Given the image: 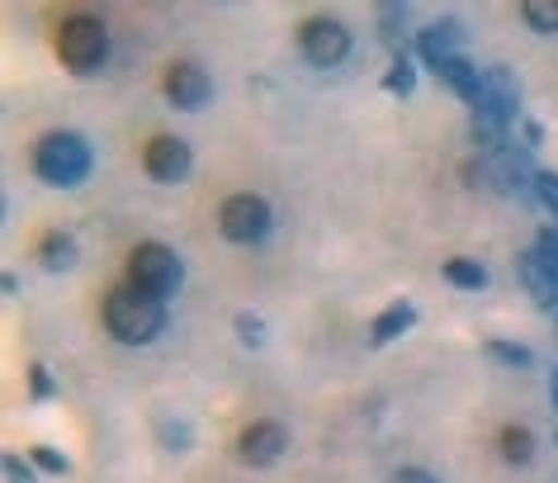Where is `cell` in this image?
Listing matches in <instances>:
<instances>
[{
  "label": "cell",
  "instance_id": "ac0fdd59",
  "mask_svg": "<svg viewBox=\"0 0 558 483\" xmlns=\"http://www.w3.org/2000/svg\"><path fill=\"white\" fill-rule=\"evenodd\" d=\"M525 24L535 34H558V0H525Z\"/></svg>",
  "mask_w": 558,
  "mask_h": 483
},
{
  "label": "cell",
  "instance_id": "8992f818",
  "mask_svg": "<svg viewBox=\"0 0 558 483\" xmlns=\"http://www.w3.org/2000/svg\"><path fill=\"white\" fill-rule=\"evenodd\" d=\"M299 44L313 67H337L351 58V34H345V24H337V20H308L299 29Z\"/></svg>",
  "mask_w": 558,
  "mask_h": 483
},
{
  "label": "cell",
  "instance_id": "7402d4cb",
  "mask_svg": "<svg viewBox=\"0 0 558 483\" xmlns=\"http://www.w3.org/2000/svg\"><path fill=\"white\" fill-rule=\"evenodd\" d=\"M29 460L44 469V474H66V469H72V464H66V455H58L52 446H34V450H29Z\"/></svg>",
  "mask_w": 558,
  "mask_h": 483
},
{
  "label": "cell",
  "instance_id": "ffe728a7",
  "mask_svg": "<svg viewBox=\"0 0 558 483\" xmlns=\"http://www.w3.org/2000/svg\"><path fill=\"white\" fill-rule=\"evenodd\" d=\"M530 185H535V204H544V209L558 218V171H535Z\"/></svg>",
  "mask_w": 558,
  "mask_h": 483
},
{
  "label": "cell",
  "instance_id": "d4e9b609",
  "mask_svg": "<svg viewBox=\"0 0 558 483\" xmlns=\"http://www.w3.org/2000/svg\"><path fill=\"white\" fill-rule=\"evenodd\" d=\"M402 20H408V5H388L384 10V38H388V44H398V24Z\"/></svg>",
  "mask_w": 558,
  "mask_h": 483
},
{
  "label": "cell",
  "instance_id": "9a60e30c",
  "mask_svg": "<svg viewBox=\"0 0 558 483\" xmlns=\"http://www.w3.org/2000/svg\"><path fill=\"white\" fill-rule=\"evenodd\" d=\"M497 446H501V460L507 464H530V455H535V436H530L525 426H501Z\"/></svg>",
  "mask_w": 558,
  "mask_h": 483
},
{
  "label": "cell",
  "instance_id": "e0dca14e",
  "mask_svg": "<svg viewBox=\"0 0 558 483\" xmlns=\"http://www.w3.org/2000/svg\"><path fill=\"white\" fill-rule=\"evenodd\" d=\"M384 86H388V95H398V100H408V95L416 90V67L402 58H393V67H388V76H384Z\"/></svg>",
  "mask_w": 558,
  "mask_h": 483
},
{
  "label": "cell",
  "instance_id": "8fae6325",
  "mask_svg": "<svg viewBox=\"0 0 558 483\" xmlns=\"http://www.w3.org/2000/svg\"><path fill=\"white\" fill-rule=\"evenodd\" d=\"M521 280H525L530 294H535L539 309H558V275H554L549 261L535 252V246H530V252H521Z\"/></svg>",
  "mask_w": 558,
  "mask_h": 483
},
{
  "label": "cell",
  "instance_id": "3957f363",
  "mask_svg": "<svg viewBox=\"0 0 558 483\" xmlns=\"http://www.w3.org/2000/svg\"><path fill=\"white\" fill-rule=\"evenodd\" d=\"M180 280H185V266H180V256L171 252L166 242H143V246H133V256H129V285L137 289H147L151 299H171Z\"/></svg>",
  "mask_w": 558,
  "mask_h": 483
},
{
  "label": "cell",
  "instance_id": "4fadbf2b",
  "mask_svg": "<svg viewBox=\"0 0 558 483\" xmlns=\"http://www.w3.org/2000/svg\"><path fill=\"white\" fill-rule=\"evenodd\" d=\"M436 76H440L445 86H450V90L459 95V100H469V105L483 95V72H478V67H473L469 58H454V62L436 67Z\"/></svg>",
  "mask_w": 558,
  "mask_h": 483
},
{
  "label": "cell",
  "instance_id": "ba28073f",
  "mask_svg": "<svg viewBox=\"0 0 558 483\" xmlns=\"http://www.w3.org/2000/svg\"><path fill=\"white\" fill-rule=\"evenodd\" d=\"M161 90L175 109H204L208 100H214V81H208V72L199 62H175L171 72H166Z\"/></svg>",
  "mask_w": 558,
  "mask_h": 483
},
{
  "label": "cell",
  "instance_id": "44dd1931",
  "mask_svg": "<svg viewBox=\"0 0 558 483\" xmlns=\"http://www.w3.org/2000/svg\"><path fill=\"white\" fill-rule=\"evenodd\" d=\"M232 327H236V337H242L246 347H265V317H256V313H236V317H232Z\"/></svg>",
  "mask_w": 558,
  "mask_h": 483
},
{
  "label": "cell",
  "instance_id": "484cf974",
  "mask_svg": "<svg viewBox=\"0 0 558 483\" xmlns=\"http://www.w3.org/2000/svg\"><path fill=\"white\" fill-rule=\"evenodd\" d=\"M5 474H10V483H34V469L20 460V455H5Z\"/></svg>",
  "mask_w": 558,
  "mask_h": 483
},
{
  "label": "cell",
  "instance_id": "5bb4252c",
  "mask_svg": "<svg viewBox=\"0 0 558 483\" xmlns=\"http://www.w3.org/2000/svg\"><path fill=\"white\" fill-rule=\"evenodd\" d=\"M76 256H81V246H76V238H66V232H48V238L38 242V261H44L48 270H72Z\"/></svg>",
  "mask_w": 558,
  "mask_h": 483
},
{
  "label": "cell",
  "instance_id": "603a6c76",
  "mask_svg": "<svg viewBox=\"0 0 558 483\" xmlns=\"http://www.w3.org/2000/svg\"><path fill=\"white\" fill-rule=\"evenodd\" d=\"M29 394L44 403V398H52V375H48V365L44 361H34L29 365Z\"/></svg>",
  "mask_w": 558,
  "mask_h": 483
},
{
  "label": "cell",
  "instance_id": "7c38bea8",
  "mask_svg": "<svg viewBox=\"0 0 558 483\" xmlns=\"http://www.w3.org/2000/svg\"><path fill=\"white\" fill-rule=\"evenodd\" d=\"M416 323V309L408 299H398V303H388V309L374 317V327H369V347H388V341H398L408 327Z\"/></svg>",
  "mask_w": 558,
  "mask_h": 483
},
{
  "label": "cell",
  "instance_id": "7a4b0ae2",
  "mask_svg": "<svg viewBox=\"0 0 558 483\" xmlns=\"http://www.w3.org/2000/svg\"><path fill=\"white\" fill-rule=\"evenodd\" d=\"M90 143L81 133H44L38 137V147H34V171L44 176L48 185H58V190H76L81 181L90 176Z\"/></svg>",
  "mask_w": 558,
  "mask_h": 483
},
{
  "label": "cell",
  "instance_id": "9c48e42d",
  "mask_svg": "<svg viewBox=\"0 0 558 483\" xmlns=\"http://www.w3.org/2000/svg\"><path fill=\"white\" fill-rule=\"evenodd\" d=\"M236 450H242V460H246V464L265 469V464H275L279 455L289 450V432H284L279 422H256V426H246V432H242Z\"/></svg>",
  "mask_w": 558,
  "mask_h": 483
},
{
  "label": "cell",
  "instance_id": "4316f807",
  "mask_svg": "<svg viewBox=\"0 0 558 483\" xmlns=\"http://www.w3.org/2000/svg\"><path fill=\"white\" fill-rule=\"evenodd\" d=\"M393 483H436V479L426 469H402V474H393Z\"/></svg>",
  "mask_w": 558,
  "mask_h": 483
},
{
  "label": "cell",
  "instance_id": "cb8c5ba5",
  "mask_svg": "<svg viewBox=\"0 0 558 483\" xmlns=\"http://www.w3.org/2000/svg\"><path fill=\"white\" fill-rule=\"evenodd\" d=\"M161 440L171 446V455H185L190 450V426H175V422H161Z\"/></svg>",
  "mask_w": 558,
  "mask_h": 483
},
{
  "label": "cell",
  "instance_id": "52a82bcc",
  "mask_svg": "<svg viewBox=\"0 0 558 483\" xmlns=\"http://www.w3.org/2000/svg\"><path fill=\"white\" fill-rule=\"evenodd\" d=\"M143 167L151 181H161V185H180L185 176L194 171V152L190 143H180V137H151L147 152H143Z\"/></svg>",
  "mask_w": 558,
  "mask_h": 483
},
{
  "label": "cell",
  "instance_id": "277c9868",
  "mask_svg": "<svg viewBox=\"0 0 558 483\" xmlns=\"http://www.w3.org/2000/svg\"><path fill=\"white\" fill-rule=\"evenodd\" d=\"M58 52H62V62L72 67V72H95V67L109 58V34H105V24L90 20V15L66 20V24H62V38H58Z\"/></svg>",
  "mask_w": 558,
  "mask_h": 483
},
{
  "label": "cell",
  "instance_id": "30bf717a",
  "mask_svg": "<svg viewBox=\"0 0 558 483\" xmlns=\"http://www.w3.org/2000/svg\"><path fill=\"white\" fill-rule=\"evenodd\" d=\"M416 48H422V58L430 67H445V62L459 58V48H464V29H459L454 20H436L416 34Z\"/></svg>",
  "mask_w": 558,
  "mask_h": 483
},
{
  "label": "cell",
  "instance_id": "d6986e66",
  "mask_svg": "<svg viewBox=\"0 0 558 483\" xmlns=\"http://www.w3.org/2000/svg\"><path fill=\"white\" fill-rule=\"evenodd\" d=\"M487 355L501 365H511V370H530L535 365V355H530L525 347H511V341H487Z\"/></svg>",
  "mask_w": 558,
  "mask_h": 483
},
{
  "label": "cell",
  "instance_id": "83f0119b",
  "mask_svg": "<svg viewBox=\"0 0 558 483\" xmlns=\"http://www.w3.org/2000/svg\"><path fill=\"white\" fill-rule=\"evenodd\" d=\"M554 408H558V370H554Z\"/></svg>",
  "mask_w": 558,
  "mask_h": 483
},
{
  "label": "cell",
  "instance_id": "2e32d148",
  "mask_svg": "<svg viewBox=\"0 0 558 483\" xmlns=\"http://www.w3.org/2000/svg\"><path fill=\"white\" fill-rule=\"evenodd\" d=\"M445 280L459 285V289H483L487 285V270H483V261H469V256H454V261H445Z\"/></svg>",
  "mask_w": 558,
  "mask_h": 483
},
{
  "label": "cell",
  "instance_id": "6da1fadb",
  "mask_svg": "<svg viewBox=\"0 0 558 483\" xmlns=\"http://www.w3.org/2000/svg\"><path fill=\"white\" fill-rule=\"evenodd\" d=\"M105 327L123 347H147L166 327V303L151 299L147 289H137V285H114L105 294Z\"/></svg>",
  "mask_w": 558,
  "mask_h": 483
},
{
  "label": "cell",
  "instance_id": "5b68a950",
  "mask_svg": "<svg viewBox=\"0 0 558 483\" xmlns=\"http://www.w3.org/2000/svg\"><path fill=\"white\" fill-rule=\"evenodd\" d=\"M218 228L228 242H260L265 232H270V204H265L260 195H232L228 204H222L218 214Z\"/></svg>",
  "mask_w": 558,
  "mask_h": 483
}]
</instances>
